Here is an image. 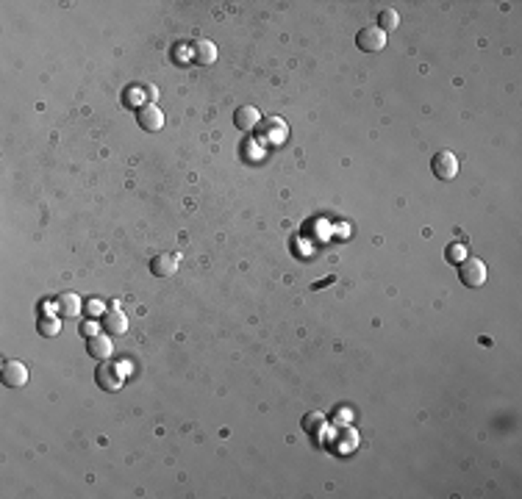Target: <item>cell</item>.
<instances>
[{"label":"cell","mask_w":522,"mask_h":499,"mask_svg":"<svg viewBox=\"0 0 522 499\" xmlns=\"http://www.w3.org/2000/svg\"><path fill=\"white\" fill-rule=\"evenodd\" d=\"M94 383L103 391H120L123 388V372L112 361H100L97 369H94Z\"/></svg>","instance_id":"7a4b0ae2"},{"label":"cell","mask_w":522,"mask_h":499,"mask_svg":"<svg viewBox=\"0 0 522 499\" xmlns=\"http://www.w3.org/2000/svg\"><path fill=\"white\" fill-rule=\"evenodd\" d=\"M464 258H467V247L459 244V242H453V244L448 247V261H450V264H461Z\"/></svg>","instance_id":"e0dca14e"},{"label":"cell","mask_w":522,"mask_h":499,"mask_svg":"<svg viewBox=\"0 0 522 499\" xmlns=\"http://www.w3.org/2000/svg\"><path fill=\"white\" fill-rule=\"evenodd\" d=\"M28 383V369H26V363H20V361H6L3 363V385L6 388H20V385H26Z\"/></svg>","instance_id":"52a82bcc"},{"label":"cell","mask_w":522,"mask_h":499,"mask_svg":"<svg viewBox=\"0 0 522 499\" xmlns=\"http://www.w3.org/2000/svg\"><path fill=\"white\" fill-rule=\"evenodd\" d=\"M286 136H289L286 123H283V120H275V117L264 120L261 128H259V139H264L267 145H281V142H286Z\"/></svg>","instance_id":"5b68a950"},{"label":"cell","mask_w":522,"mask_h":499,"mask_svg":"<svg viewBox=\"0 0 522 499\" xmlns=\"http://www.w3.org/2000/svg\"><path fill=\"white\" fill-rule=\"evenodd\" d=\"M137 123H139L142 131H161V125H164V114L159 112V106L145 103V106L137 112Z\"/></svg>","instance_id":"8992f818"},{"label":"cell","mask_w":522,"mask_h":499,"mask_svg":"<svg viewBox=\"0 0 522 499\" xmlns=\"http://www.w3.org/2000/svg\"><path fill=\"white\" fill-rule=\"evenodd\" d=\"M397 23H400L397 12H394V9H383V12H378V25H375V28H381V31L386 34V31L397 28Z\"/></svg>","instance_id":"9a60e30c"},{"label":"cell","mask_w":522,"mask_h":499,"mask_svg":"<svg viewBox=\"0 0 522 499\" xmlns=\"http://www.w3.org/2000/svg\"><path fill=\"white\" fill-rule=\"evenodd\" d=\"M192 59H194L197 64H214V61H217V47H214V42L194 39V42H192Z\"/></svg>","instance_id":"4fadbf2b"},{"label":"cell","mask_w":522,"mask_h":499,"mask_svg":"<svg viewBox=\"0 0 522 499\" xmlns=\"http://www.w3.org/2000/svg\"><path fill=\"white\" fill-rule=\"evenodd\" d=\"M431 169L439 180H453L459 175V158L450 153V150H439L431 161Z\"/></svg>","instance_id":"277c9868"},{"label":"cell","mask_w":522,"mask_h":499,"mask_svg":"<svg viewBox=\"0 0 522 499\" xmlns=\"http://www.w3.org/2000/svg\"><path fill=\"white\" fill-rule=\"evenodd\" d=\"M100 328L106 330V336H123V333L128 330V317L120 314L117 308H114V311H103V317H100Z\"/></svg>","instance_id":"ba28073f"},{"label":"cell","mask_w":522,"mask_h":499,"mask_svg":"<svg viewBox=\"0 0 522 499\" xmlns=\"http://www.w3.org/2000/svg\"><path fill=\"white\" fill-rule=\"evenodd\" d=\"M323 425H325V416L317 414V411H311V414L303 416V430H308V433H317Z\"/></svg>","instance_id":"2e32d148"},{"label":"cell","mask_w":522,"mask_h":499,"mask_svg":"<svg viewBox=\"0 0 522 499\" xmlns=\"http://www.w3.org/2000/svg\"><path fill=\"white\" fill-rule=\"evenodd\" d=\"M86 311H89V314H92V317H97V314H100V311H103V306H100V303H97V299H92V303H86ZM100 317H103V314H100Z\"/></svg>","instance_id":"ac0fdd59"},{"label":"cell","mask_w":522,"mask_h":499,"mask_svg":"<svg viewBox=\"0 0 522 499\" xmlns=\"http://www.w3.org/2000/svg\"><path fill=\"white\" fill-rule=\"evenodd\" d=\"M178 261L181 258L175 253H159V255L150 258V272L156 277H170L172 272H178Z\"/></svg>","instance_id":"30bf717a"},{"label":"cell","mask_w":522,"mask_h":499,"mask_svg":"<svg viewBox=\"0 0 522 499\" xmlns=\"http://www.w3.org/2000/svg\"><path fill=\"white\" fill-rule=\"evenodd\" d=\"M81 297L78 294H72V291H67V294H61L59 299H56V311H59V317L61 319H75L78 314H81Z\"/></svg>","instance_id":"7c38bea8"},{"label":"cell","mask_w":522,"mask_h":499,"mask_svg":"<svg viewBox=\"0 0 522 499\" xmlns=\"http://www.w3.org/2000/svg\"><path fill=\"white\" fill-rule=\"evenodd\" d=\"M37 330H39V336H45V339H56V336L61 333V317H59V314H45V317H39Z\"/></svg>","instance_id":"5bb4252c"},{"label":"cell","mask_w":522,"mask_h":499,"mask_svg":"<svg viewBox=\"0 0 522 499\" xmlns=\"http://www.w3.org/2000/svg\"><path fill=\"white\" fill-rule=\"evenodd\" d=\"M112 350H114L112 339H106L103 333H92V336L86 339V352H89L92 358H97V361H106V358L112 355Z\"/></svg>","instance_id":"8fae6325"},{"label":"cell","mask_w":522,"mask_h":499,"mask_svg":"<svg viewBox=\"0 0 522 499\" xmlns=\"http://www.w3.org/2000/svg\"><path fill=\"white\" fill-rule=\"evenodd\" d=\"M459 280L470 288H478L486 283V264L481 258H464L459 264Z\"/></svg>","instance_id":"6da1fadb"},{"label":"cell","mask_w":522,"mask_h":499,"mask_svg":"<svg viewBox=\"0 0 522 499\" xmlns=\"http://www.w3.org/2000/svg\"><path fill=\"white\" fill-rule=\"evenodd\" d=\"M234 125L248 134V131H253V128L261 125V112H259L256 106H239V109L234 112Z\"/></svg>","instance_id":"9c48e42d"},{"label":"cell","mask_w":522,"mask_h":499,"mask_svg":"<svg viewBox=\"0 0 522 499\" xmlns=\"http://www.w3.org/2000/svg\"><path fill=\"white\" fill-rule=\"evenodd\" d=\"M356 47L361 50V53H378V50H383L386 47V34L381 31V28H361L359 34H356Z\"/></svg>","instance_id":"3957f363"}]
</instances>
